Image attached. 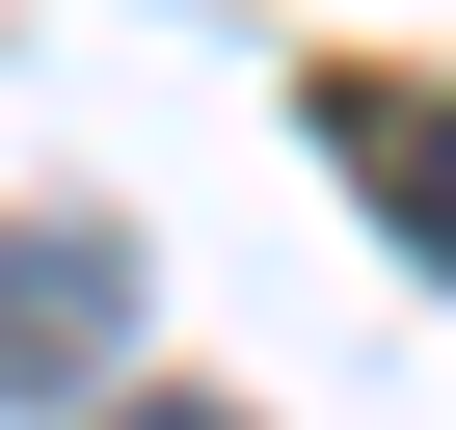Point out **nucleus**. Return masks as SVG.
<instances>
[{
  "mask_svg": "<svg viewBox=\"0 0 456 430\" xmlns=\"http://www.w3.org/2000/svg\"><path fill=\"white\" fill-rule=\"evenodd\" d=\"M322 161H349V188L403 215V243L456 269V81H322Z\"/></svg>",
  "mask_w": 456,
  "mask_h": 430,
  "instance_id": "nucleus-1",
  "label": "nucleus"
},
{
  "mask_svg": "<svg viewBox=\"0 0 456 430\" xmlns=\"http://www.w3.org/2000/svg\"><path fill=\"white\" fill-rule=\"evenodd\" d=\"M108 430H242V403H108Z\"/></svg>",
  "mask_w": 456,
  "mask_h": 430,
  "instance_id": "nucleus-2",
  "label": "nucleus"
}]
</instances>
